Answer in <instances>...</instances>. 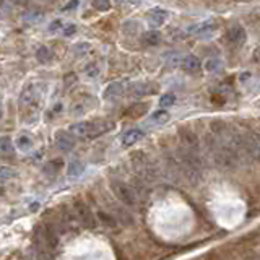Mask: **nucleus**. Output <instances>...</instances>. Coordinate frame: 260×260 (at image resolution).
Here are the masks:
<instances>
[{"instance_id": "f257e3e1", "label": "nucleus", "mask_w": 260, "mask_h": 260, "mask_svg": "<svg viewBox=\"0 0 260 260\" xmlns=\"http://www.w3.org/2000/svg\"><path fill=\"white\" fill-rule=\"evenodd\" d=\"M176 160L179 163L181 174L184 176L190 184H197V182L202 179V166H204V163H202L200 153L190 151L189 148L181 145L179 150H177Z\"/></svg>"}, {"instance_id": "f03ea898", "label": "nucleus", "mask_w": 260, "mask_h": 260, "mask_svg": "<svg viewBox=\"0 0 260 260\" xmlns=\"http://www.w3.org/2000/svg\"><path fill=\"white\" fill-rule=\"evenodd\" d=\"M132 166L135 171L137 177H140L142 181H145L147 184L158 181V167L145 153H133L132 155Z\"/></svg>"}, {"instance_id": "7ed1b4c3", "label": "nucleus", "mask_w": 260, "mask_h": 260, "mask_svg": "<svg viewBox=\"0 0 260 260\" xmlns=\"http://www.w3.org/2000/svg\"><path fill=\"white\" fill-rule=\"evenodd\" d=\"M35 244L39 247L49 250H56L59 245V234H57V228L52 223H44L36 226L35 229Z\"/></svg>"}, {"instance_id": "20e7f679", "label": "nucleus", "mask_w": 260, "mask_h": 260, "mask_svg": "<svg viewBox=\"0 0 260 260\" xmlns=\"http://www.w3.org/2000/svg\"><path fill=\"white\" fill-rule=\"evenodd\" d=\"M111 190L114 192V195L122 202L124 205L127 206H137L138 204V195L137 192L133 190L132 186L125 184L124 181L120 179H111Z\"/></svg>"}, {"instance_id": "39448f33", "label": "nucleus", "mask_w": 260, "mask_h": 260, "mask_svg": "<svg viewBox=\"0 0 260 260\" xmlns=\"http://www.w3.org/2000/svg\"><path fill=\"white\" fill-rule=\"evenodd\" d=\"M74 213L78 220V223L86 229H94L96 228V218L91 211L90 205H86L85 202L75 200L74 202Z\"/></svg>"}, {"instance_id": "423d86ee", "label": "nucleus", "mask_w": 260, "mask_h": 260, "mask_svg": "<svg viewBox=\"0 0 260 260\" xmlns=\"http://www.w3.org/2000/svg\"><path fill=\"white\" fill-rule=\"evenodd\" d=\"M181 135V142H182V147L189 148L190 151H195V153H200V143H199V138L192 130L189 129H182L179 132Z\"/></svg>"}, {"instance_id": "0eeeda50", "label": "nucleus", "mask_w": 260, "mask_h": 260, "mask_svg": "<svg viewBox=\"0 0 260 260\" xmlns=\"http://www.w3.org/2000/svg\"><path fill=\"white\" fill-rule=\"evenodd\" d=\"M226 39H228L231 46H242L245 39H247V35H245V30L242 26L234 25L229 28L228 33H226Z\"/></svg>"}, {"instance_id": "6e6552de", "label": "nucleus", "mask_w": 260, "mask_h": 260, "mask_svg": "<svg viewBox=\"0 0 260 260\" xmlns=\"http://www.w3.org/2000/svg\"><path fill=\"white\" fill-rule=\"evenodd\" d=\"M39 90H37V86L35 83H30L26 85L25 88L21 91V96H20V104L21 106H31L35 104L37 99H39Z\"/></svg>"}, {"instance_id": "1a4fd4ad", "label": "nucleus", "mask_w": 260, "mask_h": 260, "mask_svg": "<svg viewBox=\"0 0 260 260\" xmlns=\"http://www.w3.org/2000/svg\"><path fill=\"white\" fill-rule=\"evenodd\" d=\"M147 20L151 30H156V28H160L166 23L167 13L163 10V8H151V10L147 13Z\"/></svg>"}, {"instance_id": "9d476101", "label": "nucleus", "mask_w": 260, "mask_h": 260, "mask_svg": "<svg viewBox=\"0 0 260 260\" xmlns=\"http://www.w3.org/2000/svg\"><path fill=\"white\" fill-rule=\"evenodd\" d=\"M56 145L60 151H72L75 147V138L70 132L60 130V132L56 133Z\"/></svg>"}, {"instance_id": "9b49d317", "label": "nucleus", "mask_w": 260, "mask_h": 260, "mask_svg": "<svg viewBox=\"0 0 260 260\" xmlns=\"http://www.w3.org/2000/svg\"><path fill=\"white\" fill-rule=\"evenodd\" d=\"M124 94V83L122 81H112L111 85L106 86L103 98L106 101H115Z\"/></svg>"}, {"instance_id": "f8f14e48", "label": "nucleus", "mask_w": 260, "mask_h": 260, "mask_svg": "<svg viewBox=\"0 0 260 260\" xmlns=\"http://www.w3.org/2000/svg\"><path fill=\"white\" fill-rule=\"evenodd\" d=\"M215 30H216V26L211 21H204V23H199V25L189 28V33L194 36L205 37V36H210L211 33H215Z\"/></svg>"}, {"instance_id": "ddd939ff", "label": "nucleus", "mask_w": 260, "mask_h": 260, "mask_svg": "<svg viewBox=\"0 0 260 260\" xmlns=\"http://www.w3.org/2000/svg\"><path fill=\"white\" fill-rule=\"evenodd\" d=\"M142 138H143V132L140 129H130L122 135L120 142H122L124 147H132V145H135L138 140H142Z\"/></svg>"}, {"instance_id": "4468645a", "label": "nucleus", "mask_w": 260, "mask_h": 260, "mask_svg": "<svg viewBox=\"0 0 260 260\" xmlns=\"http://www.w3.org/2000/svg\"><path fill=\"white\" fill-rule=\"evenodd\" d=\"M181 65L184 67V70L189 72V74H197V72L200 70V67H202L199 57H195V56H186V57H182Z\"/></svg>"}, {"instance_id": "2eb2a0df", "label": "nucleus", "mask_w": 260, "mask_h": 260, "mask_svg": "<svg viewBox=\"0 0 260 260\" xmlns=\"http://www.w3.org/2000/svg\"><path fill=\"white\" fill-rule=\"evenodd\" d=\"M15 147L20 151L28 153V151L33 150V147H35V142H33V138L28 135V133H21V135H18V138H17Z\"/></svg>"}, {"instance_id": "dca6fc26", "label": "nucleus", "mask_w": 260, "mask_h": 260, "mask_svg": "<svg viewBox=\"0 0 260 260\" xmlns=\"http://www.w3.org/2000/svg\"><path fill=\"white\" fill-rule=\"evenodd\" d=\"M85 172V165L80 160H74L70 161V165L67 166V176L70 179H75V177H80Z\"/></svg>"}, {"instance_id": "f3484780", "label": "nucleus", "mask_w": 260, "mask_h": 260, "mask_svg": "<svg viewBox=\"0 0 260 260\" xmlns=\"http://www.w3.org/2000/svg\"><path fill=\"white\" fill-rule=\"evenodd\" d=\"M142 39H143V42H145L147 46H158L161 42V35L158 31L151 30V31L143 33Z\"/></svg>"}, {"instance_id": "a211bd4d", "label": "nucleus", "mask_w": 260, "mask_h": 260, "mask_svg": "<svg viewBox=\"0 0 260 260\" xmlns=\"http://www.w3.org/2000/svg\"><path fill=\"white\" fill-rule=\"evenodd\" d=\"M169 112L167 111H165V109H160V111H155V112L151 114V117H150V120L153 124H156V125H161V124H166L167 120H169Z\"/></svg>"}, {"instance_id": "6ab92c4d", "label": "nucleus", "mask_w": 260, "mask_h": 260, "mask_svg": "<svg viewBox=\"0 0 260 260\" xmlns=\"http://www.w3.org/2000/svg\"><path fill=\"white\" fill-rule=\"evenodd\" d=\"M36 59L39 64H49L52 60V52L47 49L46 46H41L39 49L36 51Z\"/></svg>"}, {"instance_id": "aec40b11", "label": "nucleus", "mask_w": 260, "mask_h": 260, "mask_svg": "<svg viewBox=\"0 0 260 260\" xmlns=\"http://www.w3.org/2000/svg\"><path fill=\"white\" fill-rule=\"evenodd\" d=\"M221 67H223V62H221L220 59H216V57L208 59L205 62V70L208 72V74H216V72L221 70Z\"/></svg>"}, {"instance_id": "412c9836", "label": "nucleus", "mask_w": 260, "mask_h": 260, "mask_svg": "<svg viewBox=\"0 0 260 260\" xmlns=\"http://www.w3.org/2000/svg\"><path fill=\"white\" fill-rule=\"evenodd\" d=\"M0 148H2V155H12L13 153V143L10 137H2L0 142Z\"/></svg>"}, {"instance_id": "4be33fe9", "label": "nucleus", "mask_w": 260, "mask_h": 260, "mask_svg": "<svg viewBox=\"0 0 260 260\" xmlns=\"http://www.w3.org/2000/svg\"><path fill=\"white\" fill-rule=\"evenodd\" d=\"M176 103V96L172 93H167V94H163L161 99H160V106L161 108H171L172 104Z\"/></svg>"}, {"instance_id": "5701e85b", "label": "nucleus", "mask_w": 260, "mask_h": 260, "mask_svg": "<svg viewBox=\"0 0 260 260\" xmlns=\"http://www.w3.org/2000/svg\"><path fill=\"white\" fill-rule=\"evenodd\" d=\"M147 85L143 83H133L132 86H130V93H132L133 96H143L147 94Z\"/></svg>"}, {"instance_id": "b1692460", "label": "nucleus", "mask_w": 260, "mask_h": 260, "mask_svg": "<svg viewBox=\"0 0 260 260\" xmlns=\"http://www.w3.org/2000/svg\"><path fill=\"white\" fill-rule=\"evenodd\" d=\"M93 7L98 12H108L111 8V3L109 0H93Z\"/></svg>"}, {"instance_id": "393cba45", "label": "nucleus", "mask_w": 260, "mask_h": 260, "mask_svg": "<svg viewBox=\"0 0 260 260\" xmlns=\"http://www.w3.org/2000/svg\"><path fill=\"white\" fill-rule=\"evenodd\" d=\"M99 216H101V221H103L106 226H109V228H112V226L117 224V218H115V216H112V215L99 213Z\"/></svg>"}, {"instance_id": "a878e982", "label": "nucleus", "mask_w": 260, "mask_h": 260, "mask_svg": "<svg viewBox=\"0 0 260 260\" xmlns=\"http://www.w3.org/2000/svg\"><path fill=\"white\" fill-rule=\"evenodd\" d=\"M88 51H90V46L86 44V42H78L76 46H74V52H75V54L78 56V57L85 56Z\"/></svg>"}, {"instance_id": "bb28decb", "label": "nucleus", "mask_w": 260, "mask_h": 260, "mask_svg": "<svg viewBox=\"0 0 260 260\" xmlns=\"http://www.w3.org/2000/svg\"><path fill=\"white\" fill-rule=\"evenodd\" d=\"M62 33H64L65 37H69V36L75 35V33H76V26H75V25H65V26H62Z\"/></svg>"}, {"instance_id": "cd10ccee", "label": "nucleus", "mask_w": 260, "mask_h": 260, "mask_svg": "<svg viewBox=\"0 0 260 260\" xmlns=\"http://www.w3.org/2000/svg\"><path fill=\"white\" fill-rule=\"evenodd\" d=\"M98 65L96 64H90V65H86V75L88 76H96L98 75Z\"/></svg>"}, {"instance_id": "c85d7f7f", "label": "nucleus", "mask_w": 260, "mask_h": 260, "mask_svg": "<svg viewBox=\"0 0 260 260\" xmlns=\"http://www.w3.org/2000/svg\"><path fill=\"white\" fill-rule=\"evenodd\" d=\"M12 176H13V171L8 169L7 166H3V167H2V182H5L7 179H10Z\"/></svg>"}, {"instance_id": "c756f323", "label": "nucleus", "mask_w": 260, "mask_h": 260, "mask_svg": "<svg viewBox=\"0 0 260 260\" xmlns=\"http://www.w3.org/2000/svg\"><path fill=\"white\" fill-rule=\"evenodd\" d=\"M78 0H70L69 2V5H65V7H62V12H69V10H72V8H76L78 7Z\"/></svg>"}, {"instance_id": "7c9ffc66", "label": "nucleus", "mask_w": 260, "mask_h": 260, "mask_svg": "<svg viewBox=\"0 0 260 260\" xmlns=\"http://www.w3.org/2000/svg\"><path fill=\"white\" fill-rule=\"evenodd\" d=\"M57 26H60V21H54V23H52V25L49 26V30H51L52 33H54V31H56V28H57Z\"/></svg>"}, {"instance_id": "2f4dec72", "label": "nucleus", "mask_w": 260, "mask_h": 260, "mask_svg": "<svg viewBox=\"0 0 260 260\" xmlns=\"http://www.w3.org/2000/svg\"><path fill=\"white\" fill-rule=\"evenodd\" d=\"M114 2H115V3H122L124 0H114Z\"/></svg>"}]
</instances>
